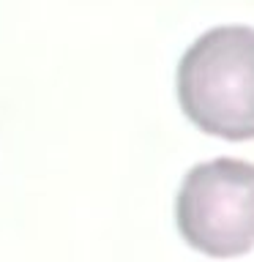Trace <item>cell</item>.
<instances>
[{"instance_id":"1","label":"cell","mask_w":254,"mask_h":262,"mask_svg":"<svg viewBox=\"0 0 254 262\" xmlns=\"http://www.w3.org/2000/svg\"><path fill=\"white\" fill-rule=\"evenodd\" d=\"M178 101L205 134L254 139V28L202 33L178 63Z\"/></svg>"},{"instance_id":"2","label":"cell","mask_w":254,"mask_h":262,"mask_svg":"<svg viewBox=\"0 0 254 262\" xmlns=\"http://www.w3.org/2000/svg\"><path fill=\"white\" fill-rule=\"evenodd\" d=\"M183 241L208 257H241L254 249V164L213 159L188 169L175 200Z\"/></svg>"}]
</instances>
